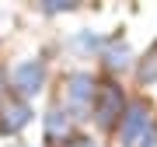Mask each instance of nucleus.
<instances>
[{
	"instance_id": "11",
	"label": "nucleus",
	"mask_w": 157,
	"mask_h": 147,
	"mask_svg": "<svg viewBox=\"0 0 157 147\" xmlns=\"http://www.w3.org/2000/svg\"><path fill=\"white\" fill-rule=\"evenodd\" d=\"M140 147H157V123H150V130H147V137L140 140Z\"/></svg>"
},
{
	"instance_id": "1",
	"label": "nucleus",
	"mask_w": 157,
	"mask_h": 147,
	"mask_svg": "<svg viewBox=\"0 0 157 147\" xmlns=\"http://www.w3.org/2000/svg\"><path fill=\"white\" fill-rule=\"evenodd\" d=\"M94 77L87 70H73L67 77V91H63V112L73 116V119H87L91 109H94Z\"/></svg>"
},
{
	"instance_id": "6",
	"label": "nucleus",
	"mask_w": 157,
	"mask_h": 147,
	"mask_svg": "<svg viewBox=\"0 0 157 147\" xmlns=\"http://www.w3.org/2000/svg\"><path fill=\"white\" fill-rule=\"evenodd\" d=\"M129 56H133V53H129V46H126V39H108L105 42V49H101V60H105V67L108 70H126L129 67Z\"/></svg>"
},
{
	"instance_id": "13",
	"label": "nucleus",
	"mask_w": 157,
	"mask_h": 147,
	"mask_svg": "<svg viewBox=\"0 0 157 147\" xmlns=\"http://www.w3.org/2000/svg\"><path fill=\"white\" fill-rule=\"evenodd\" d=\"M80 144H84V147H91V140H80Z\"/></svg>"
},
{
	"instance_id": "3",
	"label": "nucleus",
	"mask_w": 157,
	"mask_h": 147,
	"mask_svg": "<svg viewBox=\"0 0 157 147\" xmlns=\"http://www.w3.org/2000/svg\"><path fill=\"white\" fill-rule=\"evenodd\" d=\"M147 130H150V109L143 102H133L126 109V116H122V130H119L122 133V147H140Z\"/></svg>"
},
{
	"instance_id": "4",
	"label": "nucleus",
	"mask_w": 157,
	"mask_h": 147,
	"mask_svg": "<svg viewBox=\"0 0 157 147\" xmlns=\"http://www.w3.org/2000/svg\"><path fill=\"white\" fill-rule=\"evenodd\" d=\"M11 81H14V88L21 91V98L39 95V91L45 88V63H42V60H25V63H17L14 74H11Z\"/></svg>"
},
{
	"instance_id": "8",
	"label": "nucleus",
	"mask_w": 157,
	"mask_h": 147,
	"mask_svg": "<svg viewBox=\"0 0 157 147\" xmlns=\"http://www.w3.org/2000/svg\"><path fill=\"white\" fill-rule=\"evenodd\" d=\"M70 42L77 46L80 53H101V49H105V39H101V35H94V32H77Z\"/></svg>"
},
{
	"instance_id": "7",
	"label": "nucleus",
	"mask_w": 157,
	"mask_h": 147,
	"mask_svg": "<svg viewBox=\"0 0 157 147\" xmlns=\"http://www.w3.org/2000/svg\"><path fill=\"white\" fill-rule=\"evenodd\" d=\"M42 123H45V144H63V140H67L70 119H67V112H63V109H49Z\"/></svg>"
},
{
	"instance_id": "2",
	"label": "nucleus",
	"mask_w": 157,
	"mask_h": 147,
	"mask_svg": "<svg viewBox=\"0 0 157 147\" xmlns=\"http://www.w3.org/2000/svg\"><path fill=\"white\" fill-rule=\"evenodd\" d=\"M94 123L101 130H112V126L122 119V88L119 84H101L94 95V109H91Z\"/></svg>"
},
{
	"instance_id": "5",
	"label": "nucleus",
	"mask_w": 157,
	"mask_h": 147,
	"mask_svg": "<svg viewBox=\"0 0 157 147\" xmlns=\"http://www.w3.org/2000/svg\"><path fill=\"white\" fill-rule=\"evenodd\" d=\"M32 123V105L28 102H11L4 109V119H0V133H17Z\"/></svg>"
},
{
	"instance_id": "9",
	"label": "nucleus",
	"mask_w": 157,
	"mask_h": 147,
	"mask_svg": "<svg viewBox=\"0 0 157 147\" xmlns=\"http://www.w3.org/2000/svg\"><path fill=\"white\" fill-rule=\"evenodd\" d=\"M140 81H143V84H154V81H157V42L147 49V56L140 63Z\"/></svg>"
},
{
	"instance_id": "10",
	"label": "nucleus",
	"mask_w": 157,
	"mask_h": 147,
	"mask_svg": "<svg viewBox=\"0 0 157 147\" xmlns=\"http://www.w3.org/2000/svg\"><path fill=\"white\" fill-rule=\"evenodd\" d=\"M42 11H45V14H59V11L67 14V11H73V4H59V0H49V4L42 7Z\"/></svg>"
},
{
	"instance_id": "12",
	"label": "nucleus",
	"mask_w": 157,
	"mask_h": 147,
	"mask_svg": "<svg viewBox=\"0 0 157 147\" xmlns=\"http://www.w3.org/2000/svg\"><path fill=\"white\" fill-rule=\"evenodd\" d=\"M4 84H7V74L0 70V95H4Z\"/></svg>"
}]
</instances>
